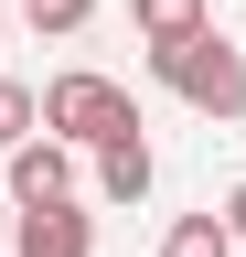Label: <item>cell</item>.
<instances>
[{
    "mask_svg": "<svg viewBox=\"0 0 246 257\" xmlns=\"http://www.w3.org/2000/svg\"><path fill=\"white\" fill-rule=\"evenodd\" d=\"M150 75H161L193 118H214V128L246 118V54H235L214 22H203V32H182V43H150Z\"/></svg>",
    "mask_w": 246,
    "mask_h": 257,
    "instance_id": "cell-1",
    "label": "cell"
},
{
    "mask_svg": "<svg viewBox=\"0 0 246 257\" xmlns=\"http://www.w3.org/2000/svg\"><path fill=\"white\" fill-rule=\"evenodd\" d=\"M43 128H54L65 150H107L118 128H139V107H129V86H118V75H86V64H75V75L43 86Z\"/></svg>",
    "mask_w": 246,
    "mask_h": 257,
    "instance_id": "cell-2",
    "label": "cell"
},
{
    "mask_svg": "<svg viewBox=\"0 0 246 257\" xmlns=\"http://www.w3.org/2000/svg\"><path fill=\"white\" fill-rule=\"evenodd\" d=\"M0 172H11V204H75V150L54 128H33L22 150H0Z\"/></svg>",
    "mask_w": 246,
    "mask_h": 257,
    "instance_id": "cell-3",
    "label": "cell"
},
{
    "mask_svg": "<svg viewBox=\"0 0 246 257\" xmlns=\"http://www.w3.org/2000/svg\"><path fill=\"white\" fill-rule=\"evenodd\" d=\"M11 257H97V214L86 204H22L11 214Z\"/></svg>",
    "mask_w": 246,
    "mask_h": 257,
    "instance_id": "cell-4",
    "label": "cell"
},
{
    "mask_svg": "<svg viewBox=\"0 0 246 257\" xmlns=\"http://www.w3.org/2000/svg\"><path fill=\"white\" fill-rule=\"evenodd\" d=\"M150 172H161V161H150V140H139V128H118V140L97 150V193H107V204H139V193H150Z\"/></svg>",
    "mask_w": 246,
    "mask_h": 257,
    "instance_id": "cell-5",
    "label": "cell"
},
{
    "mask_svg": "<svg viewBox=\"0 0 246 257\" xmlns=\"http://www.w3.org/2000/svg\"><path fill=\"white\" fill-rule=\"evenodd\" d=\"M129 22H139V43H182L214 22V0H129Z\"/></svg>",
    "mask_w": 246,
    "mask_h": 257,
    "instance_id": "cell-6",
    "label": "cell"
},
{
    "mask_svg": "<svg viewBox=\"0 0 246 257\" xmlns=\"http://www.w3.org/2000/svg\"><path fill=\"white\" fill-rule=\"evenodd\" d=\"M161 257H235V236H225V214L203 204V214H171L161 225Z\"/></svg>",
    "mask_w": 246,
    "mask_h": 257,
    "instance_id": "cell-7",
    "label": "cell"
},
{
    "mask_svg": "<svg viewBox=\"0 0 246 257\" xmlns=\"http://www.w3.org/2000/svg\"><path fill=\"white\" fill-rule=\"evenodd\" d=\"M33 128H43V96L22 86V75H0V150H22Z\"/></svg>",
    "mask_w": 246,
    "mask_h": 257,
    "instance_id": "cell-8",
    "label": "cell"
},
{
    "mask_svg": "<svg viewBox=\"0 0 246 257\" xmlns=\"http://www.w3.org/2000/svg\"><path fill=\"white\" fill-rule=\"evenodd\" d=\"M22 22H33L43 43H75V32L97 22V0H22Z\"/></svg>",
    "mask_w": 246,
    "mask_h": 257,
    "instance_id": "cell-9",
    "label": "cell"
},
{
    "mask_svg": "<svg viewBox=\"0 0 246 257\" xmlns=\"http://www.w3.org/2000/svg\"><path fill=\"white\" fill-rule=\"evenodd\" d=\"M214 214H225V236L246 246V182H235V193H225V204H214Z\"/></svg>",
    "mask_w": 246,
    "mask_h": 257,
    "instance_id": "cell-10",
    "label": "cell"
},
{
    "mask_svg": "<svg viewBox=\"0 0 246 257\" xmlns=\"http://www.w3.org/2000/svg\"><path fill=\"white\" fill-rule=\"evenodd\" d=\"M0 32H11V11H0Z\"/></svg>",
    "mask_w": 246,
    "mask_h": 257,
    "instance_id": "cell-11",
    "label": "cell"
}]
</instances>
